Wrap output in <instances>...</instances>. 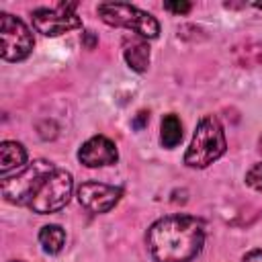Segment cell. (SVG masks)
Listing matches in <instances>:
<instances>
[{
  "label": "cell",
  "mask_w": 262,
  "mask_h": 262,
  "mask_svg": "<svg viewBox=\"0 0 262 262\" xmlns=\"http://www.w3.org/2000/svg\"><path fill=\"white\" fill-rule=\"evenodd\" d=\"M205 225L190 215H168L147 231V248L156 262H190L203 248Z\"/></svg>",
  "instance_id": "obj_1"
},
{
  "label": "cell",
  "mask_w": 262,
  "mask_h": 262,
  "mask_svg": "<svg viewBox=\"0 0 262 262\" xmlns=\"http://www.w3.org/2000/svg\"><path fill=\"white\" fill-rule=\"evenodd\" d=\"M225 154L223 127L215 117H205L199 121L192 141L184 154V164L190 168H207L217 158Z\"/></svg>",
  "instance_id": "obj_2"
},
{
  "label": "cell",
  "mask_w": 262,
  "mask_h": 262,
  "mask_svg": "<svg viewBox=\"0 0 262 262\" xmlns=\"http://www.w3.org/2000/svg\"><path fill=\"white\" fill-rule=\"evenodd\" d=\"M98 14L106 25L125 27L141 39H156L160 35V23L137 6L123 2H102L98 4Z\"/></svg>",
  "instance_id": "obj_3"
},
{
  "label": "cell",
  "mask_w": 262,
  "mask_h": 262,
  "mask_svg": "<svg viewBox=\"0 0 262 262\" xmlns=\"http://www.w3.org/2000/svg\"><path fill=\"white\" fill-rule=\"evenodd\" d=\"M55 170V166L47 160H35L27 168H23L16 176L2 178V196L14 205H31L37 190L43 186L47 176Z\"/></svg>",
  "instance_id": "obj_4"
},
{
  "label": "cell",
  "mask_w": 262,
  "mask_h": 262,
  "mask_svg": "<svg viewBox=\"0 0 262 262\" xmlns=\"http://www.w3.org/2000/svg\"><path fill=\"white\" fill-rule=\"evenodd\" d=\"M72 188H74V180H72V174L66 172V170H59L55 168L47 180L43 182V186L37 190V194L33 196L31 201V209L39 215H45V213H55L59 209H63L72 196Z\"/></svg>",
  "instance_id": "obj_5"
},
{
  "label": "cell",
  "mask_w": 262,
  "mask_h": 262,
  "mask_svg": "<svg viewBox=\"0 0 262 262\" xmlns=\"http://www.w3.org/2000/svg\"><path fill=\"white\" fill-rule=\"evenodd\" d=\"M76 2H61L53 8H37L33 10V27L37 33L45 35V37H57L63 35L68 31L80 29L82 27V18L74 12L76 10Z\"/></svg>",
  "instance_id": "obj_6"
},
{
  "label": "cell",
  "mask_w": 262,
  "mask_h": 262,
  "mask_svg": "<svg viewBox=\"0 0 262 262\" xmlns=\"http://www.w3.org/2000/svg\"><path fill=\"white\" fill-rule=\"evenodd\" d=\"M0 39H2V59L6 61L25 59L35 45L27 25L8 12L0 14Z\"/></svg>",
  "instance_id": "obj_7"
},
{
  "label": "cell",
  "mask_w": 262,
  "mask_h": 262,
  "mask_svg": "<svg viewBox=\"0 0 262 262\" xmlns=\"http://www.w3.org/2000/svg\"><path fill=\"white\" fill-rule=\"evenodd\" d=\"M123 196L121 188H115L104 182H84L78 186V201L90 213L111 211Z\"/></svg>",
  "instance_id": "obj_8"
},
{
  "label": "cell",
  "mask_w": 262,
  "mask_h": 262,
  "mask_svg": "<svg viewBox=\"0 0 262 262\" xmlns=\"http://www.w3.org/2000/svg\"><path fill=\"white\" fill-rule=\"evenodd\" d=\"M119 158L115 143L104 137V135H94L90 137L78 151V160L88 166V168H98V166H111Z\"/></svg>",
  "instance_id": "obj_9"
},
{
  "label": "cell",
  "mask_w": 262,
  "mask_h": 262,
  "mask_svg": "<svg viewBox=\"0 0 262 262\" xmlns=\"http://www.w3.org/2000/svg\"><path fill=\"white\" fill-rule=\"evenodd\" d=\"M123 55L129 68L135 72H145L149 66V45L141 37H133V39L127 37L123 41Z\"/></svg>",
  "instance_id": "obj_10"
},
{
  "label": "cell",
  "mask_w": 262,
  "mask_h": 262,
  "mask_svg": "<svg viewBox=\"0 0 262 262\" xmlns=\"http://www.w3.org/2000/svg\"><path fill=\"white\" fill-rule=\"evenodd\" d=\"M27 162V151L16 141H2L0 143V172L6 176L14 168H23Z\"/></svg>",
  "instance_id": "obj_11"
},
{
  "label": "cell",
  "mask_w": 262,
  "mask_h": 262,
  "mask_svg": "<svg viewBox=\"0 0 262 262\" xmlns=\"http://www.w3.org/2000/svg\"><path fill=\"white\" fill-rule=\"evenodd\" d=\"M39 244L47 254H57L66 244V231L59 225H45L39 231Z\"/></svg>",
  "instance_id": "obj_12"
},
{
  "label": "cell",
  "mask_w": 262,
  "mask_h": 262,
  "mask_svg": "<svg viewBox=\"0 0 262 262\" xmlns=\"http://www.w3.org/2000/svg\"><path fill=\"white\" fill-rule=\"evenodd\" d=\"M160 139L164 143V147H176L182 139V123L176 115H166L162 119V133Z\"/></svg>",
  "instance_id": "obj_13"
},
{
  "label": "cell",
  "mask_w": 262,
  "mask_h": 262,
  "mask_svg": "<svg viewBox=\"0 0 262 262\" xmlns=\"http://www.w3.org/2000/svg\"><path fill=\"white\" fill-rule=\"evenodd\" d=\"M246 184L252 186L254 190H262V162L260 164H254L248 174H246Z\"/></svg>",
  "instance_id": "obj_14"
},
{
  "label": "cell",
  "mask_w": 262,
  "mask_h": 262,
  "mask_svg": "<svg viewBox=\"0 0 262 262\" xmlns=\"http://www.w3.org/2000/svg\"><path fill=\"white\" fill-rule=\"evenodd\" d=\"M164 8L170 10V12H174V14H186L192 8V4L190 2H166Z\"/></svg>",
  "instance_id": "obj_15"
},
{
  "label": "cell",
  "mask_w": 262,
  "mask_h": 262,
  "mask_svg": "<svg viewBox=\"0 0 262 262\" xmlns=\"http://www.w3.org/2000/svg\"><path fill=\"white\" fill-rule=\"evenodd\" d=\"M147 115H149V113H145V111H141V113H137V117L133 119V123H131V127H133V129H141V127L145 125V121H147Z\"/></svg>",
  "instance_id": "obj_16"
},
{
  "label": "cell",
  "mask_w": 262,
  "mask_h": 262,
  "mask_svg": "<svg viewBox=\"0 0 262 262\" xmlns=\"http://www.w3.org/2000/svg\"><path fill=\"white\" fill-rule=\"evenodd\" d=\"M242 262H262V250H252V252H248Z\"/></svg>",
  "instance_id": "obj_17"
},
{
  "label": "cell",
  "mask_w": 262,
  "mask_h": 262,
  "mask_svg": "<svg viewBox=\"0 0 262 262\" xmlns=\"http://www.w3.org/2000/svg\"><path fill=\"white\" fill-rule=\"evenodd\" d=\"M254 6H256V8H262V2H254Z\"/></svg>",
  "instance_id": "obj_18"
},
{
  "label": "cell",
  "mask_w": 262,
  "mask_h": 262,
  "mask_svg": "<svg viewBox=\"0 0 262 262\" xmlns=\"http://www.w3.org/2000/svg\"><path fill=\"white\" fill-rule=\"evenodd\" d=\"M260 149H262V139H260Z\"/></svg>",
  "instance_id": "obj_19"
}]
</instances>
